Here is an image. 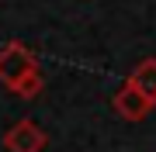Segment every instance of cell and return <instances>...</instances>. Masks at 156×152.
Wrapping results in <instances>:
<instances>
[{"instance_id":"cell-1","label":"cell","mask_w":156,"mask_h":152,"mask_svg":"<svg viewBox=\"0 0 156 152\" xmlns=\"http://www.w3.org/2000/svg\"><path fill=\"white\" fill-rule=\"evenodd\" d=\"M35 69H38V59H35V52L28 45L11 42V45L0 49V83H4L7 90H14V86L28 73H35Z\"/></svg>"},{"instance_id":"cell-2","label":"cell","mask_w":156,"mask_h":152,"mask_svg":"<svg viewBox=\"0 0 156 152\" xmlns=\"http://www.w3.org/2000/svg\"><path fill=\"white\" fill-rule=\"evenodd\" d=\"M111 107H115V114H118L122 121H132V124H135V121H146V118H149V111L156 107V100L146 97L139 86H132V83L125 79L122 90L111 97Z\"/></svg>"},{"instance_id":"cell-3","label":"cell","mask_w":156,"mask_h":152,"mask_svg":"<svg viewBox=\"0 0 156 152\" xmlns=\"http://www.w3.org/2000/svg\"><path fill=\"white\" fill-rule=\"evenodd\" d=\"M45 145H49V135L31 118H21L17 124H11L4 131V149L7 152H42Z\"/></svg>"},{"instance_id":"cell-4","label":"cell","mask_w":156,"mask_h":152,"mask_svg":"<svg viewBox=\"0 0 156 152\" xmlns=\"http://www.w3.org/2000/svg\"><path fill=\"white\" fill-rule=\"evenodd\" d=\"M128 83L139 86L146 97H153V100H156V59H142L139 66L128 73Z\"/></svg>"},{"instance_id":"cell-5","label":"cell","mask_w":156,"mask_h":152,"mask_svg":"<svg viewBox=\"0 0 156 152\" xmlns=\"http://www.w3.org/2000/svg\"><path fill=\"white\" fill-rule=\"evenodd\" d=\"M42 86H45V79H42V69H35V73H28L21 79V83L14 86L11 93H17V97H24V100H35V97L42 93Z\"/></svg>"}]
</instances>
